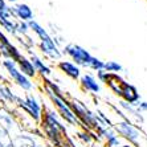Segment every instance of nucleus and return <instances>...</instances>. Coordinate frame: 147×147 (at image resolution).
<instances>
[{"label":"nucleus","instance_id":"nucleus-19","mask_svg":"<svg viewBox=\"0 0 147 147\" xmlns=\"http://www.w3.org/2000/svg\"><path fill=\"white\" fill-rule=\"evenodd\" d=\"M0 27L8 34L16 36V20L15 19H0Z\"/></svg>","mask_w":147,"mask_h":147},{"label":"nucleus","instance_id":"nucleus-30","mask_svg":"<svg viewBox=\"0 0 147 147\" xmlns=\"http://www.w3.org/2000/svg\"><path fill=\"white\" fill-rule=\"evenodd\" d=\"M0 106H1V105H0Z\"/></svg>","mask_w":147,"mask_h":147},{"label":"nucleus","instance_id":"nucleus-20","mask_svg":"<svg viewBox=\"0 0 147 147\" xmlns=\"http://www.w3.org/2000/svg\"><path fill=\"white\" fill-rule=\"evenodd\" d=\"M103 69L109 73H113V74H119L123 70V66L118 61H105Z\"/></svg>","mask_w":147,"mask_h":147},{"label":"nucleus","instance_id":"nucleus-9","mask_svg":"<svg viewBox=\"0 0 147 147\" xmlns=\"http://www.w3.org/2000/svg\"><path fill=\"white\" fill-rule=\"evenodd\" d=\"M13 19L17 21H28L33 20V9H32L27 3H16L11 7Z\"/></svg>","mask_w":147,"mask_h":147},{"label":"nucleus","instance_id":"nucleus-13","mask_svg":"<svg viewBox=\"0 0 147 147\" xmlns=\"http://www.w3.org/2000/svg\"><path fill=\"white\" fill-rule=\"evenodd\" d=\"M80 85H81L82 90H85L88 93H92V94H98L101 92V85L99 82L97 81V78L92 73H84L80 78Z\"/></svg>","mask_w":147,"mask_h":147},{"label":"nucleus","instance_id":"nucleus-1","mask_svg":"<svg viewBox=\"0 0 147 147\" xmlns=\"http://www.w3.org/2000/svg\"><path fill=\"white\" fill-rule=\"evenodd\" d=\"M111 129L119 135L122 139L127 140V143L133 144L134 147H146L143 144V140L147 142V137L143 135L138 126H135L131 121L119 118L115 122H113Z\"/></svg>","mask_w":147,"mask_h":147},{"label":"nucleus","instance_id":"nucleus-2","mask_svg":"<svg viewBox=\"0 0 147 147\" xmlns=\"http://www.w3.org/2000/svg\"><path fill=\"white\" fill-rule=\"evenodd\" d=\"M42 88H44V86H42ZM44 90L47 92L45 94H47V96L49 97V99H51L53 109L57 111V114L60 115V118H61L64 122H66L68 125H70V126H76V127L81 126L77 115L74 114V111L72 110L70 105H69V98L68 97H64V98L57 97V96H55L51 90L47 89V88H44Z\"/></svg>","mask_w":147,"mask_h":147},{"label":"nucleus","instance_id":"nucleus-31","mask_svg":"<svg viewBox=\"0 0 147 147\" xmlns=\"http://www.w3.org/2000/svg\"><path fill=\"white\" fill-rule=\"evenodd\" d=\"M146 137H147V135H146Z\"/></svg>","mask_w":147,"mask_h":147},{"label":"nucleus","instance_id":"nucleus-26","mask_svg":"<svg viewBox=\"0 0 147 147\" xmlns=\"http://www.w3.org/2000/svg\"><path fill=\"white\" fill-rule=\"evenodd\" d=\"M135 107H137V110L139 113H146L147 111V101H142V99H140Z\"/></svg>","mask_w":147,"mask_h":147},{"label":"nucleus","instance_id":"nucleus-29","mask_svg":"<svg viewBox=\"0 0 147 147\" xmlns=\"http://www.w3.org/2000/svg\"><path fill=\"white\" fill-rule=\"evenodd\" d=\"M4 146H5V144H4L3 142H0V147H4Z\"/></svg>","mask_w":147,"mask_h":147},{"label":"nucleus","instance_id":"nucleus-3","mask_svg":"<svg viewBox=\"0 0 147 147\" xmlns=\"http://www.w3.org/2000/svg\"><path fill=\"white\" fill-rule=\"evenodd\" d=\"M61 53L62 56H68L70 58V61L74 62L76 65H78L80 68H89L90 60L93 57L88 49H85L78 44H74V42L66 44L62 48Z\"/></svg>","mask_w":147,"mask_h":147},{"label":"nucleus","instance_id":"nucleus-17","mask_svg":"<svg viewBox=\"0 0 147 147\" xmlns=\"http://www.w3.org/2000/svg\"><path fill=\"white\" fill-rule=\"evenodd\" d=\"M121 139L122 138L110 127V129H107V133L105 135V138H103L105 147H118L121 144Z\"/></svg>","mask_w":147,"mask_h":147},{"label":"nucleus","instance_id":"nucleus-24","mask_svg":"<svg viewBox=\"0 0 147 147\" xmlns=\"http://www.w3.org/2000/svg\"><path fill=\"white\" fill-rule=\"evenodd\" d=\"M96 73H97V81L101 82V84H105V85H106L107 82H109V80L111 78V74H113V73L106 72L105 69H102V70H98V72H96Z\"/></svg>","mask_w":147,"mask_h":147},{"label":"nucleus","instance_id":"nucleus-6","mask_svg":"<svg viewBox=\"0 0 147 147\" xmlns=\"http://www.w3.org/2000/svg\"><path fill=\"white\" fill-rule=\"evenodd\" d=\"M0 125L11 134L12 138L16 135L15 129L23 131L21 127L19 126V123H17L16 118H15L13 113H12V110L8 109V107H4V106H0Z\"/></svg>","mask_w":147,"mask_h":147},{"label":"nucleus","instance_id":"nucleus-11","mask_svg":"<svg viewBox=\"0 0 147 147\" xmlns=\"http://www.w3.org/2000/svg\"><path fill=\"white\" fill-rule=\"evenodd\" d=\"M121 98H122V101L130 103V105H134V106H137L138 102L140 101V96H139V93H138L137 88L134 85H131V84H129V82H126V81L122 82Z\"/></svg>","mask_w":147,"mask_h":147},{"label":"nucleus","instance_id":"nucleus-4","mask_svg":"<svg viewBox=\"0 0 147 147\" xmlns=\"http://www.w3.org/2000/svg\"><path fill=\"white\" fill-rule=\"evenodd\" d=\"M16 107L23 110V111H24L28 117H31L36 123H40L41 118H42L44 109H42L41 102L34 97V94H32V93H25L24 97H20V101H19Z\"/></svg>","mask_w":147,"mask_h":147},{"label":"nucleus","instance_id":"nucleus-14","mask_svg":"<svg viewBox=\"0 0 147 147\" xmlns=\"http://www.w3.org/2000/svg\"><path fill=\"white\" fill-rule=\"evenodd\" d=\"M0 56H3L4 60H12V61L17 62L24 55L12 42H8V44L0 45Z\"/></svg>","mask_w":147,"mask_h":147},{"label":"nucleus","instance_id":"nucleus-32","mask_svg":"<svg viewBox=\"0 0 147 147\" xmlns=\"http://www.w3.org/2000/svg\"><path fill=\"white\" fill-rule=\"evenodd\" d=\"M146 1H147V0H146Z\"/></svg>","mask_w":147,"mask_h":147},{"label":"nucleus","instance_id":"nucleus-7","mask_svg":"<svg viewBox=\"0 0 147 147\" xmlns=\"http://www.w3.org/2000/svg\"><path fill=\"white\" fill-rule=\"evenodd\" d=\"M38 49L45 57L52 61H60V58L62 57V53L58 48V45L53 40V36L47 41H38Z\"/></svg>","mask_w":147,"mask_h":147},{"label":"nucleus","instance_id":"nucleus-27","mask_svg":"<svg viewBox=\"0 0 147 147\" xmlns=\"http://www.w3.org/2000/svg\"><path fill=\"white\" fill-rule=\"evenodd\" d=\"M118 147H134V146L133 144H130V143H121Z\"/></svg>","mask_w":147,"mask_h":147},{"label":"nucleus","instance_id":"nucleus-28","mask_svg":"<svg viewBox=\"0 0 147 147\" xmlns=\"http://www.w3.org/2000/svg\"><path fill=\"white\" fill-rule=\"evenodd\" d=\"M7 3H11V4H16L17 3V0H5Z\"/></svg>","mask_w":147,"mask_h":147},{"label":"nucleus","instance_id":"nucleus-18","mask_svg":"<svg viewBox=\"0 0 147 147\" xmlns=\"http://www.w3.org/2000/svg\"><path fill=\"white\" fill-rule=\"evenodd\" d=\"M77 139H78L82 144H85V147H90L96 142V135H94L93 131L82 129L81 131L77 133Z\"/></svg>","mask_w":147,"mask_h":147},{"label":"nucleus","instance_id":"nucleus-23","mask_svg":"<svg viewBox=\"0 0 147 147\" xmlns=\"http://www.w3.org/2000/svg\"><path fill=\"white\" fill-rule=\"evenodd\" d=\"M103 66H105V61H102L101 58L94 57V56H93L92 60H90V64H89V69H90V70L98 72V70H102Z\"/></svg>","mask_w":147,"mask_h":147},{"label":"nucleus","instance_id":"nucleus-15","mask_svg":"<svg viewBox=\"0 0 147 147\" xmlns=\"http://www.w3.org/2000/svg\"><path fill=\"white\" fill-rule=\"evenodd\" d=\"M16 65H17V69H19L24 76H27L28 78L33 80V78L37 77V73H36V70H34L31 60H29L28 57H25V56H23V57L16 62Z\"/></svg>","mask_w":147,"mask_h":147},{"label":"nucleus","instance_id":"nucleus-12","mask_svg":"<svg viewBox=\"0 0 147 147\" xmlns=\"http://www.w3.org/2000/svg\"><path fill=\"white\" fill-rule=\"evenodd\" d=\"M28 58L31 60L34 70H36V73L40 76L41 78H48L49 76H52V68L40 57V56H37L36 53L29 52V57Z\"/></svg>","mask_w":147,"mask_h":147},{"label":"nucleus","instance_id":"nucleus-5","mask_svg":"<svg viewBox=\"0 0 147 147\" xmlns=\"http://www.w3.org/2000/svg\"><path fill=\"white\" fill-rule=\"evenodd\" d=\"M1 66L5 69V72L9 76V78L12 80L21 90L29 93L31 90L34 89V84L32 82V80L28 78L27 76H24L17 69V65L15 61H12V60H3V61H1Z\"/></svg>","mask_w":147,"mask_h":147},{"label":"nucleus","instance_id":"nucleus-10","mask_svg":"<svg viewBox=\"0 0 147 147\" xmlns=\"http://www.w3.org/2000/svg\"><path fill=\"white\" fill-rule=\"evenodd\" d=\"M20 101V97L16 96L13 90L11 89L7 84H0V105L4 107H8V105H12V107H16Z\"/></svg>","mask_w":147,"mask_h":147},{"label":"nucleus","instance_id":"nucleus-25","mask_svg":"<svg viewBox=\"0 0 147 147\" xmlns=\"http://www.w3.org/2000/svg\"><path fill=\"white\" fill-rule=\"evenodd\" d=\"M0 142H3L4 144H9L12 143V137L1 125H0Z\"/></svg>","mask_w":147,"mask_h":147},{"label":"nucleus","instance_id":"nucleus-8","mask_svg":"<svg viewBox=\"0 0 147 147\" xmlns=\"http://www.w3.org/2000/svg\"><path fill=\"white\" fill-rule=\"evenodd\" d=\"M56 66H57L60 72H62L66 77H69L73 81H80V78H81L82 76L81 68L78 65H76L74 62H72L70 60H60Z\"/></svg>","mask_w":147,"mask_h":147},{"label":"nucleus","instance_id":"nucleus-21","mask_svg":"<svg viewBox=\"0 0 147 147\" xmlns=\"http://www.w3.org/2000/svg\"><path fill=\"white\" fill-rule=\"evenodd\" d=\"M0 19H13L11 7L5 0H0Z\"/></svg>","mask_w":147,"mask_h":147},{"label":"nucleus","instance_id":"nucleus-22","mask_svg":"<svg viewBox=\"0 0 147 147\" xmlns=\"http://www.w3.org/2000/svg\"><path fill=\"white\" fill-rule=\"evenodd\" d=\"M29 25L25 21H17L16 20V36H27L29 33Z\"/></svg>","mask_w":147,"mask_h":147},{"label":"nucleus","instance_id":"nucleus-16","mask_svg":"<svg viewBox=\"0 0 147 147\" xmlns=\"http://www.w3.org/2000/svg\"><path fill=\"white\" fill-rule=\"evenodd\" d=\"M125 80L121 77L119 74H111V78L109 80V82L106 84V86L109 88L115 96L121 97V92H122V82Z\"/></svg>","mask_w":147,"mask_h":147}]
</instances>
